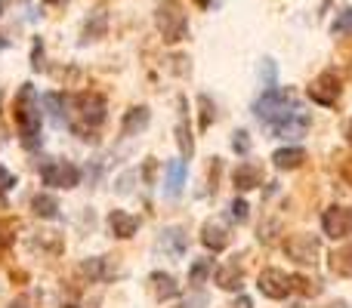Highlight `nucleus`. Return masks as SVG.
Wrapping results in <instances>:
<instances>
[{
  "instance_id": "obj_9",
  "label": "nucleus",
  "mask_w": 352,
  "mask_h": 308,
  "mask_svg": "<svg viewBox=\"0 0 352 308\" xmlns=\"http://www.w3.org/2000/svg\"><path fill=\"white\" fill-rule=\"evenodd\" d=\"M74 108H78V115H80V123H87V127H93V130L105 121V99L99 96V93H80V96L74 99Z\"/></svg>"
},
{
  "instance_id": "obj_10",
  "label": "nucleus",
  "mask_w": 352,
  "mask_h": 308,
  "mask_svg": "<svg viewBox=\"0 0 352 308\" xmlns=\"http://www.w3.org/2000/svg\"><path fill=\"white\" fill-rule=\"evenodd\" d=\"M201 244H204L207 250H213V253H223V250L229 247V228H226L223 219H207V222L201 225Z\"/></svg>"
},
{
  "instance_id": "obj_41",
  "label": "nucleus",
  "mask_w": 352,
  "mask_h": 308,
  "mask_svg": "<svg viewBox=\"0 0 352 308\" xmlns=\"http://www.w3.org/2000/svg\"><path fill=\"white\" fill-rule=\"evenodd\" d=\"M346 136H349V142H352V121H349V127H346Z\"/></svg>"
},
{
  "instance_id": "obj_21",
  "label": "nucleus",
  "mask_w": 352,
  "mask_h": 308,
  "mask_svg": "<svg viewBox=\"0 0 352 308\" xmlns=\"http://www.w3.org/2000/svg\"><path fill=\"white\" fill-rule=\"evenodd\" d=\"M167 179H164V185H167V194H179L182 191V185H186V161H170L167 163Z\"/></svg>"
},
{
  "instance_id": "obj_37",
  "label": "nucleus",
  "mask_w": 352,
  "mask_h": 308,
  "mask_svg": "<svg viewBox=\"0 0 352 308\" xmlns=\"http://www.w3.org/2000/svg\"><path fill=\"white\" fill-rule=\"evenodd\" d=\"M232 308H254V303H250L248 296H238V299H235V305H232Z\"/></svg>"
},
{
  "instance_id": "obj_17",
  "label": "nucleus",
  "mask_w": 352,
  "mask_h": 308,
  "mask_svg": "<svg viewBox=\"0 0 352 308\" xmlns=\"http://www.w3.org/2000/svg\"><path fill=\"white\" fill-rule=\"evenodd\" d=\"M272 163L278 169H297L306 163V152L300 145H291V148H278V152L272 154Z\"/></svg>"
},
{
  "instance_id": "obj_46",
  "label": "nucleus",
  "mask_w": 352,
  "mask_h": 308,
  "mask_svg": "<svg viewBox=\"0 0 352 308\" xmlns=\"http://www.w3.org/2000/svg\"><path fill=\"white\" fill-rule=\"evenodd\" d=\"M65 308H74V305H65Z\"/></svg>"
},
{
  "instance_id": "obj_16",
  "label": "nucleus",
  "mask_w": 352,
  "mask_h": 308,
  "mask_svg": "<svg viewBox=\"0 0 352 308\" xmlns=\"http://www.w3.org/2000/svg\"><path fill=\"white\" fill-rule=\"evenodd\" d=\"M148 284H152V293H155V299H176L179 296V284L170 278V274H164V272H155L152 278H148Z\"/></svg>"
},
{
  "instance_id": "obj_8",
  "label": "nucleus",
  "mask_w": 352,
  "mask_h": 308,
  "mask_svg": "<svg viewBox=\"0 0 352 308\" xmlns=\"http://www.w3.org/2000/svg\"><path fill=\"white\" fill-rule=\"evenodd\" d=\"M322 231L334 241H343V237L352 235V206H331L322 216Z\"/></svg>"
},
{
  "instance_id": "obj_7",
  "label": "nucleus",
  "mask_w": 352,
  "mask_h": 308,
  "mask_svg": "<svg viewBox=\"0 0 352 308\" xmlns=\"http://www.w3.org/2000/svg\"><path fill=\"white\" fill-rule=\"evenodd\" d=\"M256 287L269 299H287V293L294 290V278H287L281 268H263L260 278H256Z\"/></svg>"
},
{
  "instance_id": "obj_38",
  "label": "nucleus",
  "mask_w": 352,
  "mask_h": 308,
  "mask_svg": "<svg viewBox=\"0 0 352 308\" xmlns=\"http://www.w3.org/2000/svg\"><path fill=\"white\" fill-rule=\"evenodd\" d=\"M343 176H346V179H349V182H352V161H349V163H346V167H343Z\"/></svg>"
},
{
  "instance_id": "obj_2",
  "label": "nucleus",
  "mask_w": 352,
  "mask_h": 308,
  "mask_svg": "<svg viewBox=\"0 0 352 308\" xmlns=\"http://www.w3.org/2000/svg\"><path fill=\"white\" fill-rule=\"evenodd\" d=\"M254 111L260 121H266L269 127H272V123L285 121L287 115H294V111H297V102H294L291 90H285V86H269V90H263V96L256 99Z\"/></svg>"
},
{
  "instance_id": "obj_11",
  "label": "nucleus",
  "mask_w": 352,
  "mask_h": 308,
  "mask_svg": "<svg viewBox=\"0 0 352 308\" xmlns=\"http://www.w3.org/2000/svg\"><path fill=\"white\" fill-rule=\"evenodd\" d=\"M309 115L306 111H294V115H287L285 121L272 123V133L281 136V139H300V136H306V130H309Z\"/></svg>"
},
{
  "instance_id": "obj_28",
  "label": "nucleus",
  "mask_w": 352,
  "mask_h": 308,
  "mask_svg": "<svg viewBox=\"0 0 352 308\" xmlns=\"http://www.w3.org/2000/svg\"><path fill=\"white\" fill-rule=\"evenodd\" d=\"M16 228H19V222H12V219H0V250L12 244V237H16Z\"/></svg>"
},
{
  "instance_id": "obj_24",
  "label": "nucleus",
  "mask_w": 352,
  "mask_h": 308,
  "mask_svg": "<svg viewBox=\"0 0 352 308\" xmlns=\"http://www.w3.org/2000/svg\"><path fill=\"white\" fill-rule=\"evenodd\" d=\"M161 247H167L173 256L186 253V235H182V228H167L164 237H161Z\"/></svg>"
},
{
  "instance_id": "obj_33",
  "label": "nucleus",
  "mask_w": 352,
  "mask_h": 308,
  "mask_svg": "<svg viewBox=\"0 0 352 308\" xmlns=\"http://www.w3.org/2000/svg\"><path fill=\"white\" fill-rule=\"evenodd\" d=\"M12 185H16V176H12L10 169H3V167H0V194H3V191H10Z\"/></svg>"
},
{
  "instance_id": "obj_34",
  "label": "nucleus",
  "mask_w": 352,
  "mask_h": 308,
  "mask_svg": "<svg viewBox=\"0 0 352 308\" xmlns=\"http://www.w3.org/2000/svg\"><path fill=\"white\" fill-rule=\"evenodd\" d=\"M31 65L43 68V47H41V40H34V49H31Z\"/></svg>"
},
{
  "instance_id": "obj_30",
  "label": "nucleus",
  "mask_w": 352,
  "mask_h": 308,
  "mask_svg": "<svg viewBox=\"0 0 352 308\" xmlns=\"http://www.w3.org/2000/svg\"><path fill=\"white\" fill-rule=\"evenodd\" d=\"M260 78H263V90H269V86H275V62H272V59H266V62H263V71H260Z\"/></svg>"
},
{
  "instance_id": "obj_27",
  "label": "nucleus",
  "mask_w": 352,
  "mask_h": 308,
  "mask_svg": "<svg viewBox=\"0 0 352 308\" xmlns=\"http://www.w3.org/2000/svg\"><path fill=\"white\" fill-rule=\"evenodd\" d=\"M198 105H201V130H210L213 117H217V108H213L210 96H198Z\"/></svg>"
},
{
  "instance_id": "obj_26",
  "label": "nucleus",
  "mask_w": 352,
  "mask_h": 308,
  "mask_svg": "<svg viewBox=\"0 0 352 308\" xmlns=\"http://www.w3.org/2000/svg\"><path fill=\"white\" fill-rule=\"evenodd\" d=\"M207 274H213V259H198L192 265V272H188V281H192V284H201Z\"/></svg>"
},
{
  "instance_id": "obj_25",
  "label": "nucleus",
  "mask_w": 352,
  "mask_h": 308,
  "mask_svg": "<svg viewBox=\"0 0 352 308\" xmlns=\"http://www.w3.org/2000/svg\"><path fill=\"white\" fill-rule=\"evenodd\" d=\"M331 31H334V37H343V34H352V6L349 10H340L334 19V25H331Z\"/></svg>"
},
{
  "instance_id": "obj_40",
  "label": "nucleus",
  "mask_w": 352,
  "mask_h": 308,
  "mask_svg": "<svg viewBox=\"0 0 352 308\" xmlns=\"http://www.w3.org/2000/svg\"><path fill=\"white\" fill-rule=\"evenodd\" d=\"M195 3H198V6H210L213 0H195Z\"/></svg>"
},
{
  "instance_id": "obj_43",
  "label": "nucleus",
  "mask_w": 352,
  "mask_h": 308,
  "mask_svg": "<svg viewBox=\"0 0 352 308\" xmlns=\"http://www.w3.org/2000/svg\"><path fill=\"white\" fill-rule=\"evenodd\" d=\"M6 47V40H3V37H0V49H3Z\"/></svg>"
},
{
  "instance_id": "obj_35",
  "label": "nucleus",
  "mask_w": 352,
  "mask_h": 308,
  "mask_svg": "<svg viewBox=\"0 0 352 308\" xmlns=\"http://www.w3.org/2000/svg\"><path fill=\"white\" fill-rule=\"evenodd\" d=\"M173 308H204V296H195V299H188V303L173 305Z\"/></svg>"
},
{
  "instance_id": "obj_39",
  "label": "nucleus",
  "mask_w": 352,
  "mask_h": 308,
  "mask_svg": "<svg viewBox=\"0 0 352 308\" xmlns=\"http://www.w3.org/2000/svg\"><path fill=\"white\" fill-rule=\"evenodd\" d=\"M47 6H56V3H65V0H43Z\"/></svg>"
},
{
  "instance_id": "obj_6",
  "label": "nucleus",
  "mask_w": 352,
  "mask_h": 308,
  "mask_svg": "<svg viewBox=\"0 0 352 308\" xmlns=\"http://www.w3.org/2000/svg\"><path fill=\"white\" fill-rule=\"evenodd\" d=\"M309 99L316 105H324V108H331V105H337V99H340V78H337V71H322L316 80L309 84Z\"/></svg>"
},
{
  "instance_id": "obj_42",
  "label": "nucleus",
  "mask_w": 352,
  "mask_h": 308,
  "mask_svg": "<svg viewBox=\"0 0 352 308\" xmlns=\"http://www.w3.org/2000/svg\"><path fill=\"white\" fill-rule=\"evenodd\" d=\"M328 308H346V305H343V303H337V305H328Z\"/></svg>"
},
{
  "instance_id": "obj_36",
  "label": "nucleus",
  "mask_w": 352,
  "mask_h": 308,
  "mask_svg": "<svg viewBox=\"0 0 352 308\" xmlns=\"http://www.w3.org/2000/svg\"><path fill=\"white\" fill-rule=\"evenodd\" d=\"M146 182H155V161L148 157V163H146Z\"/></svg>"
},
{
  "instance_id": "obj_13",
  "label": "nucleus",
  "mask_w": 352,
  "mask_h": 308,
  "mask_svg": "<svg viewBox=\"0 0 352 308\" xmlns=\"http://www.w3.org/2000/svg\"><path fill=\"white\" fill-rule=\"evenodd\" d=\"M213 281H217L219 290L241 293V287H244V272H241V265H238V262H229V265H219V268H217Z\"/></svg>"
},
{
  "instance_id": "obj_23",
  "label": "nucleus",
  "mask_w": 352,
  "mask_h": 308,
  "mask_svg": "<svg viewBox=\"0 0 352 308\" xmlns=\"http://www.w3.org/2000/svg\"><path fill=\"white\" fill-rule=\"evenodd\" d=\"M176 142H179L182 161H188V157L195 154V142H192V130H188L186 117H179V123H176Z\"/></svg>"
},
{
  "instance_id": "obj_20",
  "label": "nucleus",
  "mask_w": 352,
  "mask_h": 308,
  "mask_svg": "<svg viewBox=\"0 0 352 308\" xmlns=\"http://www.w3.org/2000/svg\"><path fill=\"white\" fill-rule=\"evenodd\" d=\"M105 31H109V16H105V10H93L90 19L84 22V40H99V37H105Z\"/></svg>"
},
{
  "instance_id": "obj_32",
  "label": "nucleus",
  "mask_w": 352,
  "mask_h": 308,
  "mask_svg": "<svg viewBox=\"0 0 352 308\" xmlns=\"http://www.w3.org/2000/svg\"><path fill=\"white\" fill-rule=\"evenodd\" d=\"M294 290H303L306 296H309V293L316 296V293L322 290V287H316V281H309V278H294Z\"/></svg>"
},
{
  "instance_id": "obj_1",
  "label": "nucleus",
  "mask_w": 352,
  "mask_h": 308,
  "mask_svg": "<svg viewBox=\"0 0 352 308\" xmlns=\"http://www.w3.org/2000/svg\"><path fill=\"white\" fill-rule=\"evenodd\" d=\"M12 117H16L19 136H22L25 148H37L41 145V96L31 84H22L12 102Z\"/></svg>"
},
{
  "instance_id": "obj_18",
  "label": "nucleus",
  "mask_w": 352,
  "mask_h": 308,
  "mask_svg": "<svg viewBox=\"0 0 352 308\" xmlns=\"http://www.w3.org/2000/svg\"><path fill=\"white\" fill-rule=\"evenodd\" d=\"M148 121H152V115H148L146 105H140V108H130L127 115H124V123H121V133L124 136H133L140 133V130L148 127Z\"/></svg>"
},
{
  "instance_id": "obj_5",
  "label": "nucleus",
  "mask_w": 352,
  "mask_h": 308,
  "mask_svg": "<svg viewBox=\"0 0 352 308\" xmlns=\"http://www.w3.org/2000/svg\"><path fill=\"white\" fill-rule=\"evenodd\" d=\"M285 253L287 259L300 262V265H312L318 259V253H322V244H318L316 235H291L285 241Z\"/></svg>"
},
{
  "instance_id": "obj_44",
  "label": "nucleus",
  "mask_w": 352,
  "mask_h": 308,
  "mask_svg": "<svg viewBox=\"0 0 352 308\" xmlns=\"http://www.w3.org/2000/svg\"><path fill=\"white\" fill-rule=\"evenodd\" d=\"M3 6H6V0H0V12H3Z\"/></svg>"
},
{
  "instance_id": "obj_4",
  "label": "nucleus",
  "mask_w": 352,
  "mask_h": 308,
  "mask_svg": "<svg viewBox=\"0 0 352 308\" xmlns=\"http://www.w3.org/2000/svg\"><path fill=\"white\" fill-rule=\"evenodd\" d=\"M41 182L50 188H74L80 182V169L68 161H47L41 163Z\"/></svg>"
},
{
  "instance_id": "obj_14",
  "label": "nucleus",
  "mask_w": 352,
  "mask_h": 308,
  "mask_svg": "<svg viewBox=\"0 0 352 308\" xmlns=\"http://www.w3.org/2000/svg\"><path fill=\"white\" fill-rule=\"evenodd\" d=\"M109 228H111V235L115 237H133L136 235V228H140V219L133 216V213H127V210H111L109 213Z\"/></svg>"
},
{
  "instance_id": "obj_31",
  "label": "nucleus",
  "mask_w": 352,
  "mask_h": 308,
  "mask_svg": "<svg viewBox=\"0 0 352 308\" xmlns=\"http://www.w3.org/2000/svg\"><path fill=\"white\" fill-rule=\"evenodd\" d=\"M232 148H235L238 154H248L250 152V139H248V133H244V130H238V133H235V139H232Z\"/></svg>"
},
{
  "instance_id": "obj_12",
  "label": "nucleus",
  "mask_w": 352,
  "mask_h": 308,
  "mask_svg": "<svg viewBox=\"0 0 352 308\" xmlns=\"http://www.w3.org/2000/svg\"><path fill=\"white\" fill-rule=\"evenodd\" d=\"M232 179H235V188L238 191H250V188L263 185V167L254 161H244L235 167V173H232Z\"/></svg>"
},
{
  "instance_id": "obj_15",
  "label": "nucleus",
  "mask_w": 352,
  "mask_h": 308,
  "mask_svg": "<svg viewBox=\"0 0 352 308\" xmlns=\"http://www.w3.org/2000/svg\"><path fill=\"white\" fill-rule=\"evenodd\" d=\"M80 272H84L90 281H111L118 274V265L111 268L109 256H90V259L80 265Z\"/></svg>"
},
{
  "instance_id": "obj_29",
  "label": "nucleus",
  "mask_w": 352,
  "mask_h": 308,
  "mask_svg": "<svg viewBox=\"0 0 352 308\" xmlns=\"http://www.w3.org/2000/svg\"><path fill=\"white\" fill-rule=\"evenodd\" d=\"M229 210H232V219H235L238 225L248 222V200H244V198H235V200H232Z\"/></svg>"
},
{
  "instance_id": "obj_45",
  "label": "nucleus",
  "mask_w": 352,
  "mask_h": 308,
  "mask_svg": "<svg viewBox=\"0 0 352 308\" xmlns=\"http://www.w3.org/2000/svg\"><path fill=\"white\" fill-rule=\"evenodd\" d=\"M10 308H25V305H22V303H16V305H10Z\"/></svg>"
},
{
  "instance_id": "obj_19",
  "label": "nucleus",
  "mask_w": 352,
  "mask_h": 308,
  "mask_svg": "<svg viewBox=\"0 0 352 308\" xmlns=\"http://www.w3.org/2000/svg\"><path fill=\"white\" fill-rule=\"evenodd\" d=\"M331 272L337 278H352V244H343L331 253Z\"/></svg>"
},
{
  "instance_id": "obj_22",
  "label": "nucleus",
  "mask_w": 352,
  "mask_h": 308,
  "mask_svg": "<svg viewBox=\"0 0 352 308\" xmlns=\"http://www.w3.org/2000/svg\"><path fill=\"white\" fill-rule=\"evenodd\" d=\"M31 210L41 219H56L59 216V200H56L53 194H34V198H31Z\"/></svg>"
},
{
  "instance_id": "obj_3",
  "label": "nucleus",
  "mask_w": 352,
  "mask_h": 308,
  "mask_svg": "<svg viewBox=\"0 0 352 308\" xmlns=\"http://www.w3.org/2000/svg\"><path fill=\"white\" fill-rule=\"evenodd\" d=\"M155 22H158L164 43H179L188 34V16L182 12V6L176 0H161L158 12H155Z\"/></svg>"
}]
</instances>
